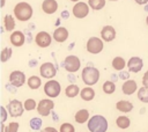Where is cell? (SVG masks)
Returning a JSON list of instances; mask_svg holds the SVG:
<instances>
[{
	"label": "cell",
	"instance_id": "1",
	"mask_svg": "<svg viewBox=\"0 0 148 132\" xmlns=\"http://www.w3.org/2000/svg\"><path fill=\"white\" fill-rule=\"evenodd\" d=\"M88 130L90 132H106L108 131V120L102 115H94L88 120Z\"/></svg>",
	"mask_w": 148,
	"mask_h": 132
},
{
	"label": "cell",
	"instance_id": "2",
	"mask_svg": "<svg viewBox=\"0 0 148 132\" xmlns=\"http://www.w3.org/2000/svg\"><path fill=\"white\" fill-rule=\"evenodd\" d=\"M14 15L21 22L29 21L32 16V7L28 2H18L14 7Z\"/></svg>",
	"mask_w": 148,
	"mask_h": 132
},
{
	"label": "cell",
	"instance_id": "3",
	"mask_svg": "<svg viewBox=\"0 0 148 132\" xmlns=\"http://www.w3.org/2000/svg\"><path fill=\"white\" fill-rule=\"evenodd\" d=\"M81 76H82V81L87 86H92L96 85L99 80V71L94 66H87L82 69Z\"/></svg>",
	"mask_w": 148,
	"mask_h": 132
},
{
	"label": "cell",
	"instance_id": "4",
	"mask_svg": "<svg viewBox=\"0 0 148 132\" xmlns=\"http://www.w3.org/2000/svg\"><path fill=\"white\" fill-rule=\"evenodd\" d=\"M61 91V86L57 80H47L44 85V93L46 94V96H49L50 98H54L57 96H59Z\"/></svg>",
	"mask_w": 148,
	"mask_h": 132
},
{
	"label": "cell",
	"instance_id": "5",
	"mask_svg": "<svg viewBox=\"0 0 148 132\" xmlns=\"http://www.w3.org/2000/svg\"><path fill=\"white\" fill-rule=\"evenodd\" d=\"M62 65H64V68H65L67 72L74 73V72H77V71L80 69V67H81V61H80V59H79L76 56L69 54V56H67V57L65 58Z\"/></svg>",
	"mask_w": 148,
	"mask_h": 132
},
{
	"label": "cell",
	"instance_id": "6",
	"mask_svg": "<svg viewBox=\"0 0 148 132\" xmlns=\"http://www.w3.org/2000/svg\"><path fill=\"white\" fill-rule=\"evenodd\" d=\"M87 51L89 53H92V54H97L99 52H102L103 47H104V44H103V41L98 37H90L87 42Z\"/></svg>",
	"mask_w": 148,
	"mask_h": 132
},
{
	"label": "cell",
	"instance_id": "7",
	"mask_svg": "<svg viewBox=\"0 0 148 132\" xmlns=\"http://www.w3.org/2000/svg\"><path fill=\"white\" fill-rule=\"evenodd\" d=\"M7 110H8L9 116L20 117V116H22V113L24 111V104L18 100H12V101H9V103L7 105Z\"/></svg>",
	"mask_w": 148,
	"mask_h": 132
},
{
	"label": "cell",
	"instance_id": "8",
	"mask_svg": "<svg viewBox=\"0 0 148 132\" xmlns=\"http://www.w3.org/2000/svg\"><path fill=\"white\" fill-rule=\"evenodd\" d=\"M54 108V102L51 98H43L38 102L37 105V112L40 116H49L50 112Z\"/></svg>",
	"mask_w": 148,
	"mask_h": 132
},
{
	"label": "cell",
	"instance_id": "9",
	"mask_svg": "<svg viewBox=\"0 0 148 132\" xmlns=\"http://www.w3.org/2000/svg\"><path fill=\"white\" fill-rule=\"evenodd\" d=\"M39 73H40V76L42 78H45V79L51 80L52 78L56 76L57 68H56V66L52 63H44L39 67Z\"/></svg>",
	"mask_w": 148,
	"mask_h": 132
},
{
	"label": "cell",
	"instance_id": "10",
	"mask_svg": "<svg viewBox=\"0 0 148 132\" xmlns=\"http://www.w3.org/2000/svg\"><path fill=\"white\" fill-rule=\"evenodd\" d=\"M9 82L12 86H14L15 88L22 87L25 82V74L21 71H13L9 74Z\"/></svg>",
	"mask_w": 148,
	"mask_h": 132
},
{
	"label": "cell",
	"instance_id": "11",
	"mask_svg": "<svg viewBox=\"0 0 148 132\" xmlns=\"http://www.w3.org/2000/svg\"><path fill=\"white\" fill-rule=\"evenodd\" d=\"M88 13H89V5L84 2L79 1L73 6V15L76 19H83L88 15Z\"/></svg>",
	"mask_w": 148,
	"mask_h": 132
},
{
	"label": "cell",
	"instance_id": "12",
	"mask_svg": "<svg viewBox=\"0 0 148 132\" xmlns=\"http://www.w3.org/2000/svg\"><path fill=\"white\" fill-rule=\"evenodd\" d=\"M51 42H52V37L49 32L46 31H39L37 32L36 37H35V43L40 46V47H47L51 45Z\"/></svg>",
	"mask_w": 148,
	"mask_h": 132
},
{
	"label": "cell",
	"instance_id": "13",
	"mask_svg": "<svg viewBox=\"0 0 148 132\" xmlns=\"http://www.w3.org/2000/svg\"><path fill=\"white\" fill-rule=\"evenodd\" d=\"M143 67V61L140 57H131L127 61V68L132 73H139Z\"/></svg>",
	"mask_w": 148,
	"mask_h": 132
},
{
	"label": "cell",
	"instance_id": "14",
	"mask_svg": "<svg viewBox=\"0 0 148 132\" xmlns=\"http://www.w3.org/2000/svg\"><path fill=\"white\" fill-rule=\"evenodd\" d=\"M102 39L105 42H111L116 38V29L112 25H105L101 30Z\"/></svg>",
	"mask_w": 148,
	"mask_h": 132
},
{
	"label": "cell",
	"instance_id": "15",
	"mask_svg": "<svg viewBox=\"0 0 148 132\" xmlns=\"http://www.w3.org/2000/svg\"><path fill=\"white\" fill-rule=\"evenodd\" d=\"M9 39H10V43L16 47L22 46L25 42V37H24V34L22 31H13Z\"/></svg>",
	"mask_w": 148,
	"mask_h": 132
},
{
	"label": "cell",
	"instance_id": "16",
	"mask_svg": "<svg viewBox=\"0 0 148 132\" xmlns=\"http://www.w3.org/2000/svg\"><path fill=\"white\" fill-rule=\"evenodd\" d=\"M136 89H138V85H136V82H135L134 80H132V79L126 80V81L123 83V86H121V90H123V93H124L125 95H132V94H134V93L136 91Z\"/></svg>",
	"mask_w": 148,
	"mask_h": 132
},
{
	"label": "cell",
	"instance_id": "17",
	"mask_svg": "<svg viewBox=\"0 0 148 132\" xmlns=\"http://www.w3.org/2000/svg\"><path fill=\"white\" fill-rule=\"evenodd\" d=\"M53 38L58 43H62L68 38V30L65 27H59L53 31Z\"/></svg>",
	"mask_w": 148,
	"mask_h": 132
},
{
	"label": "cell",
	"instance_id": "18",
	"mask_svg": "<svg viewBox=\"0 0 148 132\" xmlns=\"http://www.w3.org/2000/svg\"><path fill=\"white\" fill-rule=\"evenodd\" d=\"M42 9L46 14H53L58 9V2L56 0H44L42 3Z\"/></svg>",
	"mask_w": 148,
	"mask_h": 132
},
{
	"label": "cell",
	"instance_id": "19",
	"mask_svg": "<svg viewBox=\"0 0 148 132\" xmlns=\"http://www.w3.org/2000/svg\"><path fill=\"white\" fill-rule=\"evenodd\" d=\"M116 108H117V110H119L120 112L127 113V112H130V111L133 110V104H132V102H130V101L121 100V101H118V102L116 103Z\"/></svg>",
	"mask_w": 148,
	"mask_h": 132
},
{
	"label": "cell",
	"instance_id": "20",
	"mask_svg": "<svg viewBox=\"0 0 148 132\" xmlns=\"http://www.w3.org/2000/svg\"><path fill=\"white\" fill-rule=\"evenodd\" d=\"M74 118H75V122H76V123L83 124V123H86V122H88V120L90 119V117H89V111H88L87 109H80V110L75 113Z\"/></svg>",
	"mask_w": 148,
	"mask_h": 132
},
{
	"label": "cell",
	"instance_id": "21",
	"mask_svg": "<svg viewBox=\"0 0 148 132\" xmlns=\"http://www.w3.org/2000/svg\"><path fill=\"white\" fill-rule=\"evenodd\" d=\"M80 96H81V98L83 101L89 102V101L94 100V97H95V90L91 87H84L83 89H81Z\"/></svg>",
	"mask_w": 148,
	"mask_h": 132
},
{
	"label": "cell",
	"instance_id": "22",
	"mask_svg": "<svg viewBox=\"0 0 148 132\" xmlns=\"http://www.w3.org/2000/svg\"><path fill=\"white\" fill-rule=\"evenodd\" d=\"M81 93V90H80V88H79V86L77 85H75V83H71L68 87H66V89H65V94H66V96L67 97H75V96H77V94H80Z\"/></svg>",
	"mask_w": 148,
	"mask_h": 132
},
{
	"label": "cell",
	"instance_id": "23",
	"mask_svg": "<svg viewBox=\"0 0 148 132\" xmlns=\"http://www.w3.org/2000/svg\"><path fill=\"white\" fill-rule=\"evenodd\" d=\"M127 64H126V61H125V59L123 58V57H114L113 59H112V67L116 69V71H123L124 68H125V66H126Z\"/></svg>",
	"mask_w": 148,
	"mask_h": 132
},
{
	"label": "cell",
	"instance_id": "24",
	"mask_svg": "<svg viewBox=\"0 0 148 132\" xmlns=\"http://www.w3.org/2000/svg\"><path fill=\"white\" fill-rule=\"evenodd\" d=\"M116 124H117V126H118L119 129L125 130V129L130 127V125H131V119H130L127 116H119V117H117V119H116Z\"/></svg>",
	"mask_w": 148,
	"mask_h": 132
},
{
	"label": "cell",
	"instance_id": "25",
	"mask_svg": "<svg viewBox=\"0 0 148 132\" xmlns=\"http://www.w3.org/2000/svg\"><path fill=\"white\" fill-rule=\"evenodd\" d=\"M3 27L7 31H12L14 30L15 28V21H14V17L9 14H7L5 17H3Z\"/></svg>",
	"mask_w": 148,
	"mask_h": 132
},
{
	"label": "cell",
	"instance_id": "26",
	"mask_svg": "<svg viewBox=\"0 0 148 132\" xmlns=\"http://www.w3.org/2000/svg\"><path fill=\"white\" fill-rule=\"evenodd\" d=\"M40 85H42V80L37 75H31L30 78H28V86L30 89H38Z\"/></svg>",
	"mask_w": 148,
	"mask_h": 132
},
{
	"label": "cell",
	"instance_id": "27",
	"mask_svg": "<svg viewBox=\"0 0 148 132\" xmlns=\"http://www.w3.org/2000/svg\"><path fill=\"white\" fill-rule=\"evenodd\" d=\"M102 89H103V91H104L105 94L111 95V94H113L114 90H116V83H114L113 81H111V80L105 81V82L103 83V86H102Z\"/></svg>",
	"mask_w": 148,
	"mask_h": 132
},
{
	"label": "cell",
	"instance_id": "28",
	"mask_svg": "<svg viewBox=\"0 0 148 132\" xmlns=\"http://www.w3.org/2000/svg\"><path fill=\"white\" fill-rule=\"evenodd\" d=\"M88 5L94 10H99L105 6V0H88Z\"/></svg>",
	"mask_w": 148,
	"mask_h": 132
},
{
	"label": "cell",
	"instance_id": "29",
	"mask_svg": "<svg viewBox=\"0 0 148 132\" xmlns=\"http://www.w3.org/2000/svg\"><path fill=\"white\" fill-rule=\"evenodd\" d=\"M138 98L143 103H148V88L147 87H141L138 90Z\"/></svg>",
	"mask_w": 148,
	"mask_h": 132
},
{
	"label": "cell",
	"instance_id": "30",
	"mask_svg": "<svg viewBox=\"0 0 148 132\" xmlns=\"http://www.w3.org/2000/svg\"><path fill=\"white\" fill-rule=\"evenodd\" d=\"M24 109L27 110V111H31V110H35L36 108H37V103H36V101L34 100V98H27L25 101H24Z\"/></svg>",
	"mask_w": 148,
	"mask_h": 132
},
{
	"label": "cell",
	"instance_id": "31",
	"mask_svg": "<svg viewBox=\"0 0 148 132\" xmlns=\"http://www.w3.org/2000/svg\"><path fill=\"white\" fill-rule=\"evenodd\" d=\"M29 124H30V127H31L32 130L37 131V130H39V129L42 127V124H43V122H42V119H40V118L34 117V118H31V119H30Z\"/></svg>",
	"mask_w": 148,
	"mask_h": 132
},
{
	"label": "cell",
	"instance_id": "32",
	"mask_svg": "<svg viewBox=\"0 0 148 132\" xmlns=\"http://www.w3.org/2000/svg\"><path fill=\"white\" fill-rule=\"evenodd\" d=\"M10 57H12V49L8 46L3 47V50L1 51V61L6 63L8 59H10Z\"/></svg>",
	"mask_w": 148,
	"mask_h": 132
},
{
	"label": "cell",
	"instance_id": "33",
	"mask_svg": "<svg viewBox=\"0 0 148 132\" xmlns=\"http://www.w3.org/2000/svg\"><path fill=\"white\" fill-rule=\"evenodd\" d=\"M59 132H75V127L71 123H64V124H61Z\"/></svg>",
	"mask_w": 148,
	"mask_h": 132
},
{
	"label": "cell",
	"instance_id": "34",
	"mask_svg": "<svg viewBox=\"0 0 148 132\" xmlns=\"http://www.w3.org/2000/svg\"><path fill=\"white\" fill-rule=\"evenodd\" d=\"M20 127V124L16 122H12L6 126V132H17Z\"/></svg>",
	"mask_w": 148,
	"mask_h": 132
},
{
	"label": "cell",
	"instance_id": "35",
	"mask_svg": "<svg viewBox=\"0 0 148 132\" xmlns=\"http://www.w3.org/2000/svg\"><path fill=\"white\" fill-rule=\"evenodd\" d=\"M8 115H9V113H8V110H7L5 107H1V123H2V124L6 122Z\"/></svg>",
	"mask_w": 148,
	"mask_h": 132
},
{
	"label": "cell",
	"instance_id": "36",
	"mask_svg": "<svg viewBox=\"0 0 148 132\" xmlns=\"http://www.w3.org/2000/svg\"><path fill=\"white\" fill-rule=\"evenodd\" d=\"M142 86L148 88V71H146L142 76Z\"/></svg>",
	"mask_w": 148,
	"mask_h": 132
},
{
	"label": "cell",
	"instance_id": "37",
	"mask_svg": "<svg viewBox=\"0 0 148 132\" xmlns=\"http://www.w3.org/2000/svg\"><path fill=\"white\" fill-rule=\"evenodd\" d=\"M119 78L123 79V80H130V74H128V72L121 71V72L119 73Z\"/></svg>",
	"mask_w": 148,
	"mask_h": 132
},
{
	"label": "cell",
	"instance_id": "38",
	"mask_svg": "<svg viewBox=\"0 0 148 132\" xmlns=\"http://www.w3.org/2000/svg\"><path fill=\"white\" fill-rule=\"evenodd\" d=\"M42 132H59V131H58L57 129L52 127V126H47V127L43 129V130H42Z\"/></svg>",
	"mask_w": 148,
	"mask_h": 132
},
{
	"label": "cell",
	"instance_id": "39",
	"mask_svg": "<svg viewBox=\"0 0 148 132\" xmlns=\"http://www.w3.org/2000/svg\"><path fill=\"white\" fill-rule=\"evenodd\" d=\"M134 1L139 5H147L148 3V0H134Z\"/></svg>",
	"mask_w": 148,
	"mask_h": 132
},
{
	"label": "cell",
	"instance_id": "40",
	"mask_svg": "<svg viewBox=\"0 0 148 132\" xmlns=\"http://www.w3.org/2000/svg\"><path fill=\"white\" fill-rule=\"evenodd\" d=\"M5 6V0H1V7H3Z\"/></svg>",
	"mask_w": 148,
	"mask_h": 132
},
{
	"label": "cell",
	"instance_id": "41",
	"mask_svg": "<svg viewBox=\"0 0 148 132\" xmlns=\"http://www.w3.org/2000/svg\"><path fill=\"white\" fill-rule=\"evenodd\" d=\"M145 10H147V12H148V5H146V6H145Z\"/></svg>",
	"mask_w": 148,
	"mask_h": 132
},
{
	"label": "cell",
	"instance_id": "42",
	"mask_svg": "<svg viewBox=\"0 0 148 132\" xmlns=\"http://www.w3.org/2000/svg\"><path fill=\"white\" fill-rule=\"evenodd\" d=\"M146 23H147V25H148V16L146 17Z\"/></svg>",
	"mask_w": 148,
	"mask_h": 132
},
{
	"label": "cell",
	"instance_id": "43",
	"mask_svg": "<svg viewBox=\"0 0 148 132\" xmlns=\"http://www.w3.org/2000/svg\"><path fill=\"white\" fill-rule=\"evenodd\" d=\"M71 1H73V2H79V0H71Z\"/></svg>",
	"mask_w": 148,
	"mask_h": 132
},
{
	"label": "cell",
	"instance_id": "44",
	"mask_svg": "<svg viewBox=\"0 0 148 132\" xmlns=\"http://www.w3.org/2000/svg\"><path fill=\"white\" fill-rule=\"evenodd\" d=\"M110 1H118V0H110Z\"/></svg>",
	"mask_w": 148,
	"mask_h": 132
}]
</instances>
